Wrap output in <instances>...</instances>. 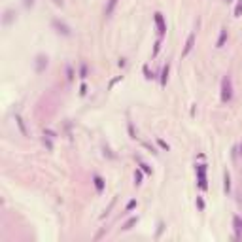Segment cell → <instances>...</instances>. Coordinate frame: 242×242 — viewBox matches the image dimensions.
<instances>
[{
  "label": "cell",
  "mask_w": 242,
  "mask_h": 242,
  "mask_svg": "<svg viewBox=\"0 0 242 242\" xmlns=\"http://www.w3.org/2000/svg\"><path fill=\"white\" fill-rule=\"evenodd\" d=\"M233 98V83H231V78L225 76L223 81H221V100L223 102H229Z\"/></svg>",
  "instance_id": "6da1fadb"
},
{
  "label": "cell",
  "mask_w": 242,
  "mask_h": 242,
  "mask_svg": "<svg viewBox=\"0 0 242 242\" xmlns=\"http://www.w3.org/2000/svg\"><path fill=\"white\" fill-rule=\"evenodd\" d=\"M197 178H199V187L206 189L208 183H206V164H197Z\"/></svg>",
  "instance_id": "7a4b0ae2"
},
{
  "label": "cell",
  "mask_w": 242,
  "mask_h": 242,
  "mask_svg": "<svg viewBox=\"0 0 242 242\" xmlns=\"http://www.w3.org/2000/svg\"><path fill=\"white\" fill-rule=\"evenodd\" d=\"M193 46H195V34L191 32V34L187 36V42H185V47L182 51V57H187V55L191 53V49H193Z\"/></svg>",
  "instance_id": "3957f363"
},
{
  "label": "cell",
  "mask_w": 242,
  "mask_h": 242,
  "mask_svg": "<svg viewBox=\"0 0 242 242\" xmlns=\"http://www.w3.org/2000/svg\"><path fill=\"white\" fill-rule=\"evenodd\" d=\"M155 25L159 28V36H164V32H167V25H164V19L161 13H155Z\"/></svg>",
  "instance_id": "277c9868"
},
{
  "label": "cell",
  "mask_w": 242,
  "mask_h": 242,
  "mask_svg": "<svg viewBox=\"0 0 242 242\" xmlns=\"http://www.w3.org/2000/svg\"><path fill=\"white\" fill-rule=\"evenodd\" d=\"M53 27L57 28V32H61V34H64V36H70V28L64 25V23H61L59 19H55L53 21Z\"/></svg>",
  "instance_id": "5b68a950"
},
{
  "label": "cell",
  "mask_w": 242,
  "mask_h": 242,
  "mask_svg": "<svg viewBox=\"0 0 242 242\" xmlns=\"http://www.w3.org/2000/svg\"><path fill=\"white\" fill-rule=\"evenodd\" d=\"M36 61H38V62H36V72H42L43 68L47 66V57H43V55H40Z\"/></svg>",
  "instance_id": "8992f818"
},
{
  "label": "cell",
  "mask_w": 242,
  "mask_h": 242,
  "mask_svg": "<svg viewBox=\"0 0 242 242\" xmlns=\"http://www.w3.org/2000/svg\"><path fill=\"white\" fill-rule=\"evenodd\" d=\"M225 40H227V28H221V32H219V38H217V46H216V47H223Z\"/></svg>",
  "instance_id": "52a82bcc"
},
{
  "label": "cell",
  "mask_w": 242,
  "mask_h": 242,
  "mask_svg": "<svg viewBox=\"0 0 242 242\" xmlns=\"http://www.w3.org/2000/svg\"><path fill=\"white\" fill-rule=\"evenodd\" d=\"M93 180H95V187H96V191H98V193H100V191L104 189V180L100 178V176H95V178H93Z\"/></svg>",
  "instance_id": "ba28073f"
},
{
  "label": "cell",
  "mask_w": 242,
  "mask_h": 242,
  "mask_svg": "<svg viewBox=\"0 0 242 242\" xmlns=\"http://www.w3.org/2000/svg\"><path fill=\"white\" fill-rule=\"evenodd\" d=\"M223 189H225V193H229L231 191V176H229V172H225V176H223Z\"/></svg>",
  "instance_id": "9c48e42d"
},
{
  "label": "cell",
  "mask_w": 242,
  "mask_h": 242,
  "mask_svg": "<svg viewBox=\"0 0 242 242\" xmlns=\"http://www.w3.org/2000/svg\"><path fill=\"white\" fill-rule=\"evenodd\" d=\"M136 223H138V217H130V219H129V221H125V225H123V229H125V231H129V229H133V227H134Z\"/></svg>",
  "instance_id": "30bf717a"
},
{
  "label": "cell",
  "mask_w": 242,
  "mask_h": 242,
  "mask_svg": "<svg viewBox=\"0 0 242 242\" xmlns=\"http://www.w3.org/2000/svg\"><path fill=\"white\" fill-rule=\"evenodd\" d=\"M167 78H168V64L163 66V76H161V85H167Z\"/></svg>",
  "instance_id": "8fae6325"
},
{
  "label": "cell",
  "mask_w": 242,
  "mask_h": 242,
  "mask_svg": "<svg viewBox=\"0 0 242 242\" xmlns=\"http://www.w3.org/2000/svg\"><path fill=\"white\" fill-rule=\"evenodd\" d=\"M115 4H117V0H108V6H106V15H112L114 8H115Z\"/></svg>",
  "instance_id": "7c38bea8"
},
{
  "label": "cell",
  "mask_w": 242,
  "mask_h": 242,
  "mask_svg": "<svg viewBox=\"0 0 242 242\" xmlns=\"http://www.w3.org/2000/svg\"><path fill=\"white\" fill-rule=\"evenodd\" d=\"M15 121H17V125H19V129H21V133L27 136L28 133H27V129H25V123H23V119H21V115H15Z\"/></svg>",
  "instance_id": "4fadbf2b"
},
{
  "label": "cell",
  "mask_w": 242,
  "mask_h": 242,
  "mask_svg": "<svg viewBox=\"0 0 242 242\" xmlns=\"http://www.w3.org/2000/svg\"><path fill=\"white\" fill-rule=\"evenodd\" d=\"M134 183H142V170L134 172Z\"/></svg>",
  "instance_id": "5bb4252c"
},
{
  "label": "cell",
  "mask_w": 242,
  "mask_h": 242,
  "mask_svg": "<svg viewBox=\"0 0 242 242\" xmlns=\"http://www.w3.org/2000/svg\"><path fill=\"white\" fill-rule=\"evenodd\" d=\"M240 13H242V0L236 4V8H235V15H236V17H240Z\"/></svg>",
  "instance_id": "9a60e30c"
},
{
  "label": "cell",
  "mask_w": 242,
  "mask_h": 242,
  "mask_svg": "<svg viewBox=\"0 0 242 242\" xmlns=\"http://www.w3.org/2000/svg\"><path fill=\"white\" fill-rule=\"evenodd\" d=\"M233 223H235V227H236L238 231H242V219H240V217H235Z\"/></svg>",
  "instance_id": "2e32d148"
},
{
  "label": "cell",
  "mask_w": 242,
  "mask_h": 242,
  "mask_svg": "<svg viewBox=\"0 0 242 242\" xmlns=\"http://www.w3.org/2000/svg\"><path fill=\"white\" fill-rule=\"evenodd\" d=\"M43 144H46V148H47L49 151L53 149V144H51V140H49V138H46V136H43Z\"/></svg>",
  "instance_id": "e0dca14e"
},
{
  "label": "cell",
  "mask_w": 242,
  "mask_h": 242,
  "mask_svg": "<svg viewBox=\"0 0 242 242\" xmlns=\"http://www.w3.org/2000/svg\"><path fill=\"white\" fill-rule=\"evenodd\" d=\"M197 206H199V210H204V201L201 197H197Z\"/></svg>",
  "instance_id": "ac0fdd59"
},
{
  "label": "cell",
  "mask_w": 242,
  "mask_h": 242,
  "mask_svg": "<svg viewBox=\"0 0 242 242\" xmlns=\"http://www.w3.org/2000/svg\"><path fill=\"white\" fill-rule=\"evenodd\" d=\"M12 12H6V17H4V23H9V21H12Z\"/></svg>",
  "instance_id": "d6986e66"
},
{
  "label": "cell",
  "mask_w": 242,
  "mask_h": 242,
  "mask_svg": "<svg viewBox=\"0 0 242 242\" xmlns=\"http://www.w3.org/2000/svg\"><path fill=\"white\" fill-rule=\"evenodd\" d=\"M80 74H81V78H87V66H85V64H83V66H81V70H80Z\"/></svg>",
  "instance_id": "ffe728a7"
},
{
  "label": "cell",
  "mask_w": 242,
  "mask_h": 242,
  "mask_svg": "<svg viewBox=\"0 0 242 242\" xmlns=\"http://www.w3.org/2000/svg\"><path fill=\"white\" fill-rule=\"evenodd\" d=\"M140 167H142V170H144V172H148V174L151 172V168L148 167V164H146V163H142V164H140Z\"/></svg>",
  "instance_id": "44dd1931"
},
{
  "label": "cell",
  "mask_w": 242,
  "mask_h": 242,
  "mask_svg": "<svg viewBox=\"0 0 242 242\" xmlns=\"http://www.w3.org/2000/svg\"><path fill=\"white\" fill-rule=\"evenodd\" d=\"M134 206H136V201H130V202L127 204V212H129V210H133Z\"/></svg>",
  "instance_id": "7402d4cb"
},
{
  "label": "cell",
  "mask_w": 242,
  "mask_h": 242,
  "mask_svg": "<svg viewBox=\"0 0 242 242\" xmlns=\"http://www.w3.org/2000/svg\"><path fill=\"white\" fill-rule=\"evenodd\" d=\"M159 142V146L163 148V149H168V146H167V142H163V140H157Z\"/></svg>",
  "instance_id": "603a6c76"
},
{
  "label": "cell",
  "mask_w": 242,
  "mask_h": 242,
  "mask_svg": "<svg viewBox=\"0 0 242 242\" xmlns=\"http://www.w3.org/2000/svg\"><path fill=\"white\" fill-rule=\"evenodd\" d=\"M159 46H161V42H157V43H155V49H153V55H157V53H159Z\"/></svg>",
  "instance_id": "cb8c5ba5"
},
{
  "label": "cell",
  "mask_w": 242,
  "mask_h": 242,
  "mask_svg": "<svg viewBox=\"0 0 242 242\" xmlns=\"http://www.w3.org/2000/svg\"><path fill=\"white\" fill-rule=\"evenodd\" d=\"M240 153H242V142H240Z\"/></svg>",
  "instance_id": "d4e9b609"
}]
</instances>
